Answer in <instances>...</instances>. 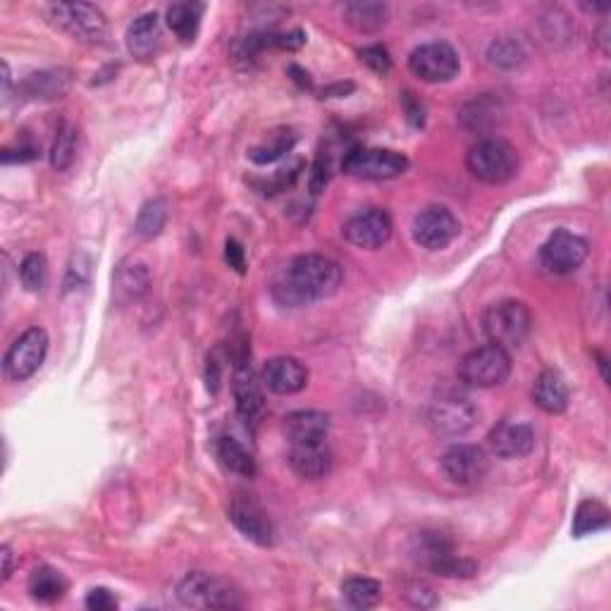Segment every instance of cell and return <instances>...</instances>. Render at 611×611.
<instances>
[{"label":"cell","mask_w":611,"mask_h":611,"mask_svg":"<svg viewBox=\"0 0 611 611\" xmlns=\"http://www.w3.org/2000/svg\"><path fill=\"white\" fill-rule=\"evenodd\" d=\"M70 86L65 72H41L32 74V77L24 82V91L32 98H60Z\"/></svg>","instance_id":"35"},{"label":"cell","mask_w":611,"mask_h":611,"mask_svg":"<svg viewBox=\"0 0 611 611\" xmlns=\"http://www.w3.org/2000/svg\"><path fill=\"white\" fill-rule=\"evenodd\" d=\"M487 444L499 459H523L535 449V430L528 423L502 421L490 430Z\"/></svg>","instance_id":"17"},{"label":"cell","mask_w":611,"mask_h":611,"mask_svg":"<svg viewBox=\"0 0 611 611\" xmlns=\"http://www.w3.org/2000/svg\"><path fill=\"white\" fill-rule=\"evenodd\" d=\"M160 46V17L156 12H146L127 29V51L137 60L153 58Z\"/></svg>","instance_id":"23"},{"label":"cell","mask_w":611,"mask_h":611,"mask_svg":"<svg viewBox=\"0 0 611 611\" xmlns=\"http://www.w3.org/2000/svg\"><path fill=\"white\" fill-rule=\"evenodd\" d=\"M20 280L27 292H43L48 282V263L43 253H29L20 265Z\"/></svg>","instance_id":"37"},{"label":"cell","mask_w":611,"mask_h":611,"mask_svg":"<svg viewBox=\"0 0 611 611\" xmlns=\"http://www.w3.org/2000/svg\"><path fill=\"white\" fill-rule=\"evenodd\" d=\"M344 273L332 258L318 253L296 256L289 265L285 280L275 285V299L282 306H306L311 301L327 299L342 287Z\"/></svg>","instance_id":"1"},{"label":"cell","mask_w":611,"mask_h":611,"mask_svg":"<svg viewBox=\"0 0 611 611\" xmlns=\"http://www.w3.org/2000/svg\"><path fill=\"white\" fill-rule=\"evenodd\" d=\"M220 373H222V359H220V351H213L211 356H208V366H206V385L208 392H218L220 387Z\"/></svg>","instance_id":"42"},{"label":"cell","mask_w":611,"mask_h":611,"mask_svg":"<svg viewBox=\"0 0 611 611\" xmlns=\"http://www.w3.org/2000/svg\"><path fill=\"white\" fill-rule=\"evenodd\" d=\"M344 20L361 34L380 32L390 22V5L375 3V0H356V3L344 5Z\"/></svg>","instance_id":"24"},{"label":"cell","mask_w":611,"mask_h":611,"mask_svg":"<svg viewBox=\"0 0 611 611\" xmlns=\"http://www.w3.org/2000/svg\"><path fill=\"white\" fill-rule=\"evenodd\" d=\"M411 554L418 566H423V569H428L437 576V571L442 569L444 561L452 559L456 552L447 535L437 533V530H423V533H418L416 540H413Z\"/></svg>","instance_id":"22"},{"label":"cell","mask_w":611,"mask_h":611,"mask_svg":"<svg viewBox=\"0 0 611 611\" xmlns=\"http://www.w3.org/2000/svg\"><path fill=\"white\" fill-rule=\"evenodd\" d=\"M569 385H566L564 375L559 373V370H542L538 375V380H535L533 387V401L535 406H540L545 413H552V416H557V413H564L569 409Z\"/></svg>","instance_id":"21"},{"label":"cell","mask_w":611,"mask_h":611,"mask_svg":"<svg viewBox=\"0 0 611 611\" xmlns=\"http://www.w3.org/2000/svg\"><path fill=\"white\" fill-rule=\"evenodd\" d=\"M459 67V53L442 41L423 43L409 55V70L425 84L452 82Z\"/></svg>","instance_id":"9"},{"label":"cell","mask_w":611,"mask_h":611,"mask_svg":"<svg viewBox=\"0 0 611 611\" xmlns=\"http://www.w3.org/2000/svg\"><path fill=\"white\" fill-rule=\"evenodd\" d=\"M342 595L354 609H373L382 600V588L373 578H349L344 580Z\"/></svg>","instance_id":"32"},{"label":"cell","mask_w":611,"mask_h":611,"mask_svg":"<svg viewBox=\"0 0 611 611\" xmlns=\"http://www.w3.org/2000/svg\"><path fill=\"white\" fill-rule=\"evenodd\" d=\"M218 459L227 471L239 475V478H253L256 475V459L249 449L239 444L234 437H220L218 440Z\"/></svg>","instance_id":"27"},{"label":"cell","mask_w":611,"mask_h":611,"mask_svg":"<svg viewBox=\"0 0 611 611\" xmlns=\"http://www.w3.org/2000/svg\"><path fill=\"white\" fill-rule=\"evenodd\" d=\"M230 521L246 540L256 542V545H261V547L273 545V523H270V518L263 511V506L258 504L251 495L232 497Z\"/></svg>","instance_id":"14"},{"label":"cell","mask_w":611,"mask_h":611,"mask_svg":"<svg viewBox=\"0 0 611 611\" xmlns=\"http://www.w3.org/2000/svg\"><path fill=\"white\" fill-rule=\"evenodd\" d=\"M165 222H168V206H165V201L153 199L144 203V208L139 211V218L134 222V232L141 239H156L163 232Z\"/></svg>","instance_id":"34"},{"label":"cell","mask_w":611,"mask_h":611,"mask_svg":"<svg viewBox=\"0 0 611 611\" xmlns=\"http://www.w3.org/2000/svg\"><path fill=\"white\" fill-rule=\"evenodd\" d=\"M29 592H32L36 602L53 604L67 592V580L63 578V573L51 569V566H41L29 578Z\"/></svg>","instance_id":"29"},{"label":"cell","mask_w":611,"mask_h":611,"mask_svg":"<svg viewBox=\"0 0 611 611\" xmlns=\"http://www.w3.org/2000/svg\"><path fill=\"white\" fill-rule=\"evenodd\" d=\"M48 354V335L43 327H29L10 344L3 359V370L12 382L29 380L43 366Z\"/></svg>","instance_id":"8"},{"label":"cell","mask_w":611,"mask_h":611,"mask_svg":"<svg viewBox=\"0 0 611 611\" xmlns=\"http://www.w3.org/2000/svg\"><path fill=\"white\" fill-rule=\"evenodd\" d=\"M478 423V409L459 394H444L428 409V425L442 437H461Z\"/></svg>","instance_id":"10"},{"label":"cell","mask_w":611,"mask_h":611,"mask_svg":"<svg viewBox=\"0 0 611 611\" xmlns=\"http://www.w3.org/2000/svg\"><path fill=\"white\" fill-rule=\"evenodd\" d=\"M413 239L428 251H442L459 237L461 225L444 206H428L413 218Z\"/></svg>","instance_id":"11"},{"label":"cell","mask_w":611,"mask_h":611,"mask_svg":"<svg viewBox=\"0 0 611 611\" xmlns=\"http://www.w3.org/2000/svg\"><path fill=\"white\" fill-rule=\"evenodd\" d=\"M509 375L511 356L509 351L497 347V344H485V347L473 349L459 363V380L468 387H478V390L504 385Z\"/></svg>","instance_id":"5"},{"label":"cell","mask_w":611,"mask_h":611,"mask_svg":"<svg viewBox=\"0 0 611 611\" xmlns=\"http://www.w3.org/2000/svg\"><path fill=\"white\" fill-rule=\"evenodd\" d=\"M10 96V67L3 63V98Z\"/></svg>","instance_id":"46"},{"label":"cell","mask_w":611,"mask_h":611,"mask_svg":"<svg viewBox=\"0 0 611 611\" xmlns=\"http://www.w3.org/2000/svg\"><path fill=\"white\" fill-rule=\"evenodd\" d=\"M225 258H227V263H230V268L237 270V273H244V270H246V256H244L242 244H239L237 239H227Z\"/></svg>","instance_id":"43"},{"label":"cell","mask_w":611,"mask_h":611,"mask_svg":"<svg viewBox=\"0 0 611 611\" xmlns=\"http://www.w3.org/2000/svg\"><path fill=\"white\" fill-rule=\"evenodd\" d=\"M261 382L273 394H296L308 385V368L292 356H275L263 366Z\"/></svg>","instance_id":"18"},{"label":"cell","mask_w":611,"mask_h":611,"mask_svg":"<svg viewBox=\"0 0 611 611\" xmlns=\"http://www.w3.org/2000/svg\"><path fill=\"white\" fill-rule=\"evenodd\" d=\"M342 232L344 239L359 249H380L382 244L390 242L392 220L380 208H370V211H363L344 222Z\"/></svg>","instance_id":"15"},{"label":"cell","mask_w":611,"mask_h":611,"mask_svg":"<svg viewBox=\"0 0 611 611\" xmlns=\"http://www.w3.org/2000/svg\"><path fill=\"white\" fill-rule=\"evenodd\" d=\"M51 22L63 32L72 36L74 41L86 46H103L108 39V20L96 5L89 3H58L48 8Z\"/></svg>","instance_id":"4"},{"label":"cell","mask_w":611,"mask_h":611,"mask_svg":"<svg viewBox=\"0 0 611 611\" xmlns=\"http://www.w3.org/2000/svg\"><path fill=\"white\" fill-rule=\"evenodd\" d=\"M404 600L413 604V607H421V609H432L440 604V600H437V592L432 590L428 583H423V580H413V583L406 585Z\"/></svg>","instance_id":"38"},{"label":"cell","mask_w":611,"mask_h":611,"mask_svg":"<svg viewBox=\"0 0 611 611\" xmlns=\"http://www.w3.org/2000/svg\"><path fill=\"white\" fill-rule=\"evenodd\" d=\"M177 597L191 609H239L242 600L225 580L203 571H191L177 585Z\"/></svg>","instance_id":"6"},{"label":"cell","mask_w":611,"mask_h":611,"mask_svg":"<svg viewBox=\"0 0 611 611\" xmlns=\"http://www.w3.org/2000/svg\"><path fill=\"white\" fill-rule=\"evenodd\" d=\"M459 117H461V125L466 129L483 134L487 129L497 127L499 117H502V106H499L497 98L485 94L468 103V106L461 110Z\"/></svg>","instance_id":"26"},{"label":"cell","mask_w":611,"mask_h":611,"mask_svg":"<svg viewBox=\"0 0 611 611\" xmlns=\"http://www.w3.org/2000/svg\"><path fill=\"white\" fill-rule=\"evenodd\" d=\"M466 165L475 180L499 187V184L514 180L521 160H518V151L509 141L499 137H487L471 146V151H468L466 156Z\"/></svg>","instance_id":"2"},{"label":"cell","mask_w":611,"mask_h":611,"mask_svg":"<svg viewBox=\"0 0 611 611\" xmlns=\"http://www.w3.org/2000/svg\"><path fill=\"white\" fill-rule=\"evenodd\" d=\"M232 392H234V401H237L239 416H242L246 423L261 421L265 413L263 390L256 373H253L251 363L246 361V356H239L237 366H234Z\"/></svg>","instance_id":"16"},{"label":"cell","mask_w":611,"mask_h":611,"mask_svg":"<svg viewBox=\"0 0 611 611\" xmlns=\"http://www.w3.org/2000/svg\"><path fill=\"white\" fill-rule=\"evenodd\" d=\"M0 557H3V583H5V580H8L10 573H12V552H10V547L0 549Z\"/></svg>","instance_id":"45"},{"label":"cell","mask_w":611,"mask_h":611,"mask_svg":"<svg viewBox=\"0 0 611 611\" xmlns=\"http://www.w3.org/2000/svg\"><path fill=\"white\" fill-rule=\"evenodd\" d=\"M588 251L590 246L583 237H578V234H573L569 230H557L545 244H542L540 261L549 273L571 275L585 263Z\"/></svg>","instance_id":"12"},{"label":"cell","mask_w":611,"mask_h":611,"mask_svg":"<svg viewBox=\"0 0 611 611\" xmlns=\"http://www.w3.org/2000/svg\"><path fill=\"white\" fill-rule=\"evenodd\" d=\"M609 526V509L597 499H585L578 504L576 516H573V535L585 538V535L600 533Z\"/></svg>","instance_id":"30"},{"label":"cell","mask_w":611,"mask_h":611,"mask_svg":"<svg viewBox=\"0 0 611 611\" xmlns=\"http://www.w3.org/2000/svg\"><path fill=\"white\" fill-rule=\"evenodd\" d=\"M282 432L289 444L325 442L330 432V416L323 411H294L282 423Z\"/></svg>","instance_id":"20"},{"label":"cell","mask_w":611,"mask_h":611,"mask_svg":"<svg viewBox=\"0 0 611 611\" xmlns=\"http://www.w3.org/2000/svg\"><path fill=\"white\" fill-rule=\"evenodd\" d=\"M342 168L359 180H394L409 170V158L390 148H354L347 153Z\"/></svg>","instance_id":"7"},{"label":"cell","mask_w":611,"mask_h":611,"mask_svg":"<svg viewBox=\"0 0 611 611\" xmlns=\"http://www.w3.org/2000/svg\"><path fill=\"white\" fill-rule=\"evenodd\" d=\"M89 270H91V261L84 256V253L74 256V261L70 263V270H67L65 277V292L84 287L86 280H89Z\"/></svg>","instance_id":"40"},{"label":"cell","mask_w":611,"mask_h":611,"mask_svg":"<svg viewBox=\"0 0 611 611\" xmlns=\"http://www.w3.org/2000/svg\"><path fill=\"white\" fill-rule=\"evenodd\" d=\"M526 46H523L521 39L516 36H499L490 43L487 48V58L495 67H502V70H514L526 60Z\"/></svg>","instance_id":"31"},{"label":"cell","mask_w":611,"mask_h":611,"mask_svg":"<svg viewBox=\"0 0 611 611\" xmlns=\"http://www.w3.org/2000/svg\"><path fill=\"white\" fill-rule=\"evenodd\" d=\"M201 17V3H177L168 10V27L182 43H191L196 39V32H199Z\"/></svg>","instance_id":"28"},{"label":"cell","mask_w":611,"mask_h":611,"mask_svg":"<svg viewBox=\"0 0 611 611\" xmlns=\"http://www.w3.org/2000/svg\"><path fill=\"white\" fill-rule=\"evenodd\" d=\"M294 144H296V134L292 132V129H280V132L270 134V139L265 141V144L253 146L249 151V158L256 165L275 163V160L287 156V153L294 148Z\"/></svg>","instance_id":"33"},{"label":"cell","mask_w":611,"mask_h":611,"mask_svg":"<svg viewBox=\"0 0 611 611\" xmlns=\"http://www.w3.org/2000/svg\"><path fill=\"white\" fill-rule=\"evenodd\" d=\"M490 461L483 447L478 444H454L442 456V471L456 485H478L487 475Z\"/></svg>","instance_id":"13"},{"label":"cell","mask_w":611,"mask_h":611,"mask_svg":"<svg viewBox=\"0 0 611 611\" xmlns=\"http://www.w3.org/2000/svg\"><path fill=\"white\" fill-rule=\"evenodd\" d=\"M359 55H361V63L368 65L373 72L387 74L392 70L390 53H387V48L380 46V43H375V46H366L363 51H359Z\"/></svg>","instance_id":"39"},{"label":"cell","mask_w":611,"mask_h":611,"mask_svg":"<svg viewBox=\"0 0 611 611\" xmlns=\"http://www.w3.org/2000/svg\"><path fill=\"white\" fill-rule=\"evenodd\" d=\"M533 327V313L523 301H499L483 313V330L490 344L521 347Z\"/></svg>","instance_id":"3"},{"label":"cell","mask_w":611,"mask_h":611,"mask_svg":"<svg viewBox=\"0 0 611 611\" xmlns=\"http://www.w3.org/2000/svg\"><path fill=\"white\" fill-rule=\"evenodd\" d=\"M74 156H77V129L63 122V125L58 127V132H55V141L51 148L53 170L65 172L74 163Z\"/></svg>","instance_id":"36"},{"label":"cell","mask_w":611,"mask_h":611,"mask_svg":"<svg viewBox=\"0 0 611 611\" xmlns=\"http://www.w3.org/2000/svg\"><path fill=\"white\" fill-rule=\"evenodd\" d=\"M332 452L325 442L316 444H292L289 466L304 480H320L332 471Z\"/></svg>","instance_id":"19"},{"label":"cell","mask_w":611,"mask_h":611,"mask_svg":"<svg viewBox=\"0 0 611 611\" xmlns=\"http://www.w3.org/2000/svg\"><path fill=\"white\" fill-rule=\"evenodd\" d=\"M401 101H404V110H406V117H409V122L413 127H423L425 122V115H423V106L421 103L413 98L411 91H406L404 96H401Z\"/></svg>","instance_id":"44"},{"label":"cell","mask_w":611,"mask_h":611,"mask_svg":"<svg viewBox=\"0 0 611 611\" xmlns=\"http://www.w3.org/2000/svg\"><path fill=\"white\" fill-rule=\"evenodd\" d=\"M151 275L139 261H125L115 273V294L120 301H137L148 292Z\"/></svg>","instance_id":"25"},{"label":"cell","mask_w":611,"mask_h":611,"mask_svg":"<svg viewBox=\"0 0 611 611\" xmlns=\"http://www.w3.org/2000/svg\"><path fill=\"white\" fill-rule=\"evenodd\" d=\"M86 607L91 611H113L117 609V597L106 588H94L86 597Z\"/></svg>","instance_id":"41"}]
</instances>
